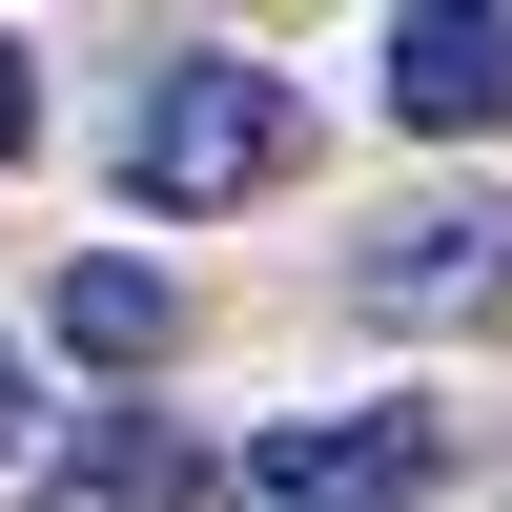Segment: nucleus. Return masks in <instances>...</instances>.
I'll return each instance as SVG.
<instances>
[{"mask_svg":"<svg viewBox=\"0 0 512 512\" xmlns=\"http://www.w3.org/2000/svg\"><path fill=\"white\" fill-rule=\"evenodd\" d=\"M21 144H41V62L0 41V164H21Z\"/></svg>","mask_w":512,"mask_h":512,"instance_id":"6e6552de","label":"nucleus"},{"mask_svg":"<svg viewBox=\"0 0 512 512\" xmlns=\"http://www.w3.org/2000/svg\"><path fill=\"white\" fill-rule=\"evenodd\" d=\"M390 103L431 123V144H472V123L512 103V21H492V0H410V21H390Z\"/></svg>","mask_w":512,"mask_h":512,"instance_id":"20e7f679","label":"nucleus"},{"mask_svg":"<svg viewBox=\"0 0 512 512\" xmlns=\"http://www.w3.org/2000/svg\"><path fill=\"white\" fill-rule=\"evenodd\" d=\"M349 308L369 328H472V308H512V185L492 205H390V226L349 246Z\"/></svg>","mask_w":512,"mask_h":512,"instance_id":"f03ea898","label":"nucleus"},{"mask_svg":"<svg viewBox=\"0 0 512 512\" xmlns=\"http://www.w3.org/2000/svg\"><path fill=\"white\" fill-rule=\"evenodd\" d=\"M82 512H205V431H164V410H82Z\"/></svg>","mask_w":512,"mask_h":512,"instance_id":"39448f33","label":"nucleus"},{"mask_svg":"<svg viewBox=\"0 0 512 512\" xmlns=\"http://www.w3.org/2000/svg\"><path fill=\"white\" fill-rule=\"evenodd\" d=\"M62 349L82 369H164V267H144V246H82V267H62Z\"/></svg>","mask_w":512,"mask_h":512,"instance_id":"423d86ee","label":"nucleus"},{"mask_svg":"<svg viewBox=\"0 0 512 512\" xmlns=\"http://www.w3.org/2000/svg\"><path fill=\"white\" fill-rule=\"evenodd\" d=\"M41 431H62V410H41V369H21V328H0V472H21Z\"/></svg>","mask_w":512,"mask_h":512,"instance_id":"0eeeda50","label":"nucleus"},{"mask_svg":"<svg viewBox=\"0 0 512 512\" xmlns=\"http://www.w3.org/2000/svg\"><path fill=\"white\" fill-rule=\"evenodd\" d=\"M431 472H451L431 410H308V431L246 451V492H267V512H390V492H431Z\"/></svg>","mask_w":512,"mask_h":512,"instance_id":"7ed1b4c3","label":"nucleus"},{"mask_svg":"<svg viewBox=\"0 0 512 512\" xmlns=\"http://www.w3.org/2000/svg\"><path fill=\"white\" fill-rule=\"evenodd\" d=\"M287 144H308V103H287L246 41H185V62L144 82V123H123V185L144 205H246V185H287Z\"/></svg>","mask_w":512,"mask_h":512,"instance_id":"f257e3e1","label":"nucleus"}]
</instances>
